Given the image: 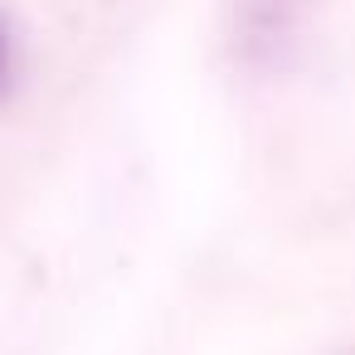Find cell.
Masks as SVG:
<instances>
[{"label":"cell","instance_id":"1","mask_svg":"<svg viewBox=\"0 0 355 355\" xmlns=\"http://www.w3.org/2000/svg\"><path fill=\"white\" fill-rule=\"evenodd\" d=\"M10 73H15V40H10L6 15H0V98L10 93Z\"/></svg>","mask_w":355,"mask_h":355}]
</instances>
